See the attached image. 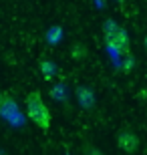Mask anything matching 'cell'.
<instances>
[{
	"instance_id": "cell-1",
	"label": "cell",
	"mask_w": 147,
	"mask_h": 155,
	"mask_svg": "<svg viewBox=\"0 0 147 155\" xmlns=\"http://www.w3.org/2000/svg\"><path fill=\"white\" fill-rule=\"evenodd\" d=\"M24 105H26V115H28V119L32 121L38 129L46 131V129L51 127V119H52V117H51L48 107L45 105V101H42V97H40V91L28 93V97H26Z\"/></svg>"
},
{
	"instance_id": "cell-2",
	"label": "cell",
	"mask_w": 147,
	"mask_h": 155,
	"mask_svg": "<svg viewBox=\"0 0 147 155\" xmlns=\"http://www.w3.org/2000/svg\"><path fill=\"white\" fill-rule=\"evenodd\" d=\"M103 36H105V42L109 45V48H113L119 54H129V35L119 24H115L113 20H107L105 28H103Z\"/></svg>"
},
{
	"instance_id": "cell-3",
	"label": "cell",
	"mask_w": 147,
	"mask_h": 155,
	"mask_svg": "<svg viewBox=\"0 0 147 155\" xmlns=\"http://www.w3.org/2000/svg\"><path fill=\"white\" fill-rule=\"evenodd\" d=\"M117 147L125 153H135L139 147V137L133 131H121L117 135Z\"/></svg>"
},
{
	"instance_id": "cell-4",
	"label": "cell",
	"mask_w": 147,
	"mask_h": 155,
	"mask_svg": "<svg viewBox=\"0 0 147 155\" xmlns=\"http://www.w3.org/2000/svg\"><path fill=\"white\" fill-rule=\"evenodd\" d=\"M77 99H79V105L83 109H93V105H95V93L89 87H79L77 89Z\"/></svg>"
},
{
	"instance_id": "cell-5",
	"label": "cell",
	"mask_w": 147,
	"mask_h": 155,
	"mask_svg": "<svg viewBox=\"0 0 147 155\" xmlns=\"http://www.w3.org/2000/svg\"><path fill=\"white\" fill-rule=\"evenodd\" d=\"M40 71H42L45 79H52V77L57 75V67H55L51 61H42V63H40Z\"/></svg>"
},
{
	"instance_id": "cell-6",
	"label": "cell",
	"mask_w": 147,
	"mask_h": 155,
	"mask_svg": "<svg viewBox=\"0 0 147 155\" xmlns=\"http://www.w3.org/2000/svg\"><path fill=\"white\" fill-rule=\"evenodd\" d=\"M61 38H62V30H61V26H51V30L46 32V40H48L51 45H57Z\"/></svg>"
},
{
	"instance_id": "cell-7",
	"label": "cell",
	"mask_w": 147,
	"mask_h": 155,
	"mask_svg": "<svg viewBox=\"0 0 147 155\" xmlns=\"http://www.w3.org/2000/svg\"><path fill=\"white\" fill-rule=\"evenodd\" d=\"M71 54H73V58H77V61H81V58L87 57V48L83 45H75L73 51H71Z\"/></svg>"
},
{
	"instance_id": "cell-8",
	"label": "cell",
	"mask_w": 147,
	"mask_h": 155,
	"mask_svg": "<svg viewBox=\"0 0 147 155\" xmlns=\"http://www.w3.org/2000/svg\"><path fill=\"white\" fill-rule=\"evenodd\" d=\"M8 103H10V99H8V97H6V95H4V93L0 91V113L4 111V107H6V105H8Z\"/></svg>"
},
{
	"instance_id": "cell-9",
	"label": "cell",
	"mask_w": 147,
	"mask_h": 155,
	"mask_svg": "<svg viewBox=\"0 0 147 155\" xmlns=\"http://www.w3.org/2000/svg\"><path fill=\"white\" fill-rule=\"evenodd\" d=\"M52 97H55V99H65V95H62V87H61V85H57L55 89H52Z\"/></svg>"
},
{
	"instance_id": "cell-10",
	"label": "cell",
	"mask_w": 147,
	"mask_h": 155,
	"mask_svg": "<svg viewBox=\"0 0 147 155\" xmlns=\"http://www.w3.org/2000/svg\"><path fill=\"white\" fill-rule=\"evenodd\" d=\"M131 67H135V58H131V57H127V61H125V64H123V69L129 73L131 71Z\"/></svg>"
},
{
	"instance_id": "cell-11",
	"label": "cell",
	"mask_w": 147,
	"mask_h": 155,
	"mask_svg": "<svg viewBox=\"0 0 147 155\" xmlns=\"http://www.w3.org/2000/svg\"><path fill=\"white\" fill-rule=\"evenodd\" d=\"M143 46H145V51H147V35H145V38H143Z\"/></svg>"
},
{
	"instance_id": "cell-12",
	"label": "cell",
	"mask_w": 147,
	"mask_h": 155,
	"mask_svg": "<svg viewBox=\"0 0 147 155\" xmlns=\"http://www.w3.org/2000/svg\"><path fill=\"white\" fill-rule=\"evenodd\" d=\"M117 2H121V4H123V2H125V0H117Z\"/></svg>"
}]
</instances>
